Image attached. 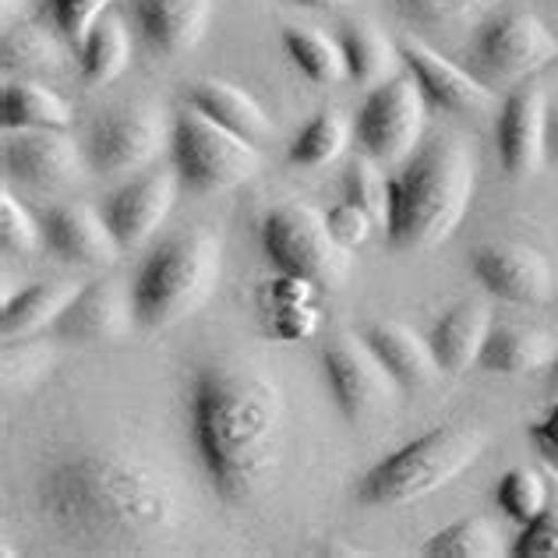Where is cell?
I'll list each match as a JSON object with an SVG mask.
<instances>
[{"label":"cell","instance_id":"cell-1","mask_svg":"<svg viewBox=\"0 0 558 558\" xmlns=\"http://www.w3.org/2000/svg\"><path fill=\"white\" fill-rule=\"evenodd\" d=\"M36 506L61 537L85 548L138 551L181 526V488L159 463L128 449L57 452L36 477Z\"/></svg>","mask_w":558,"mask_h":558},{"label":"cell","instance_id":"cell-2","mask_svg":"<svg viewBox=\"0 0 558 558\" xmlns=\"http://www.w3.org/2000/svg\"><path fill=\"white\" fill-rule=\"evenodd\" d=\"M195 460L219 502L247 506L283 460L287 400L279 381L244 361H205L184 396Z\"/></svg>","mask_w":558,"mask_h":558},{"label":"cell","instance_id":"cell-3","mask_svg":"<svg viewBox=\"0 0 558 558\" xmlns=\"http://www.w3.org/2000/svg\"><path fill=\"white\" fill-rule=\"evenodd\" d=\"M477 191V153L460 135H432L389 178L386 244L392 252H432L470 213Z\"/></svg>","mask_w":558,"mask_h":558},{"label":"cell","instance_id":"cell-4","mask_svg":"<svg viewBox=\"0 0 558 558\" xmlns=\"http://www.w3.org/2000/svg\"><path fill=\"white\" fill-rule=\"evenodd\" d=\"M223 276V241L209 227H195L159 241L131 279L138 329H170L195 315Z\"/></svg>","mask_w":558,"mask_h":558},{"label":"cell","instance_id":"cell-5","mask_svg":"<svg viewBox=\"0 0 558 558\" xmlns=\"http://www.w3.org/2000/svg\"><path fill=\"white\" fill-rule=\"evenodd\" d=\"M484 446H488V435L477 424H438L364 470L354 488L357 506L400 509L421 502L466 474L481 460Z\"/></svg>","mask_w":558,"mask_h":558},{"label":"cell","instance_id":"cell-6","mask_svg":"<svg viewBox=\"0 0 558 558\" xmlns=\"http://www.w3.org/2000/svg\"><path fill=\"white\" fill-rule=\"evenodd\" d=\"M170 167L187 195H223L262 173V153L198 110H184L170 124Z\"/></svg>","mask_w":558,"mask_h":558},{"label":"cell","instance_id":"cell-7","mask_svg":"<svg viewBox=\"0 0 558 558\" xmlns=\"http://www.w3.org/2000/svg\"><path fill=\"white\" fill-rule=\"evenodd\" d=\"M258 247L276 272L318 290H340L350 276V252L332 241L326 216L304 202L272 205L258 223Z\"/></svg>","mask_w":558,"mask_h":558},{"label":"cell","instance_id":"cell-8","mask_svg":"<svg viewBox=\"0 0 558 558\" xmlns=\"http://www.w3.org/2000/svg\"><path fill=\"white\" fill-rule=\"evenodd\" d=\"M558 61V39L531 11H492L474 25L463 68L484 85H509Z\"/></svg>","mask_w":558,"mask_h":558},{"label":"cell","instance_id":"cell-9","mask_svg":"<svg viewBox=\"0 0 558 558\" xmlns=\"http://www.w3.org/2000/svg\"><path fill=\"white\" fill-rule=\"evenodd\" d=\"M424 121H428V102L414 75H392L364 96L354 117V138L378 167H403L424 142Z\"/></svg>","mask_w":558,"mask_h":558},{"label":"cell","instance_id":"cell-10","mask_svg":"<svg viewBox=\"0 0 558 558\" xmlns=\"http://www.w3.org/2000/svg\"><path fill=\"white\" fill-rule=\"evenodd\" d=\"M170 153V124L156 107H121L99 117L85 138V163L99 178H124Z\"/></svg>","mask_w":558,"mask_h":558},{"label":"cell","instance_id":"cell-11","mask_svg":"<svg viewBox=\"0 0 558 558\" xmlns=\"http://www.w3.org/2000/svg\"><path fill=\"white\" fill-rule=\"evenodd\" d=\"M322 378H326L329 400L350 424H364L403 396L396 378L381 368V361L357 336H340L322 350Z\"/></svg>","mask_w":558,"mask_h":558},{"label":"cell","instance_id":"cell-12","mask_svg":"<svg viewBox=\"0 0 558 558\" xmlns=\"http://www.w3.org/2000/svg\"><path fill=\"white\" fill-rule=\"evenodd\" d=\"M181 191L184 187L178 181V170L170 167V170H145L102 198L99 213L107 219L117 244H121V252H138V247H145L156 238L159 227L173 213V202H178Z\"/></svg>","mask_w":558,"mask_h":558},{"label":"cell","instance_id":"cell-13","mask_svg":"<svg viewBox=\"0 0 558 558\" xmlns=\"http://www.w3.org/2000/svg\"><path fill=\"white\" fill-rule=\"evenodd\" d=\"M548 96L541 85H517L495 110L498 163L512 181H526L548 163Z\"/></svg>","mask_w":558,"mask_h":558},{"label":"cell","instance_id":"cell-14","mask_svg":"<svg viewBox=\"0 0 558 558\" xmlns=\"http://www.w3.org/2000/svg\"><path fill=\"white\" fill-rule=\"evenodd\" d=\"M470 276L477 279V287H484V293L520 307L548 304L555 293L551 262L537 247L512 244V241L481 244L470 255Z\"/></svg>","mask_w":558,"mask_h":558},{"label":"cell","instance_id":"cell-15","mask_svg":"<svg viewBox=\"0 0 558 558\" xmlns=\"http://www.w3.org/2000/svg\"><path fill=\"white\" fill-rule=\"evenodd\" d=\"M0 167L8 181L22 187L57 191L75 184L89 163H85V145H78L68 131H8Z\"/></svg>","mask_w":558,"mask_h":558},{"label":"cell","instance_id":"cell-16","mask_svg":"<svg viewBox=\"0 0 558 558\" xmlns=\"http://www.w3.org/2000/svg\"><path fill=\"white\" fill-rule=\"evenodd\" d=\"M400 53H403L407 71L417 82L424 102H428V110L446 113V117H481V113L498 110L492 85H484L477 75H470L463 64L446 61V57L432 50L424 39H403Z\"/></svg>","mask_w":558,"mask_h":558},{"label":"cell","instance_id":"cell-17","mask_svg":"<svg viewBox=\"0 0 558 558\" xmlns=\"http://www.w3.org/2000/svg\"><path fill=\"white\" fill-rule=\"evenodd\" d=\"M135 326L138 322L135 304H131V287L117 283V279H96V283H82L75 301L57 318L53 336L64 343L102 347L121 343Z\"/></svg>","mask_w":558,"mask_h":558},{"label":"cell","instance_id":"cell-18","mask_svg":"<svg viewBox=\"0 0 558 558\" xmlns=\"http://www.w3.org/2000/svg\"><path fill=\"white\" fill-rule=\"evenodd\" d=\"M43 244L53 258L89 269L117 266V258L124 255L107 219L93 205H53L43 213Z\"/></svg>","mask_w":558,"mask_h":558},{"label":"cell","instance_id":"cell-19","mask_svg":"<svg viewBox=\"0 0 558 558\" xmlns=\"http://www.w3.org/2000/svg\"><path fill=\"white\" fill-rule=\"evenodd\" d=\"M216 0H128L135 36L159 57L195 50L209 28Z\"/></svg>","mask_w":558,"mask_h":558},{"label":"cell","instance_id":"cell-20","mask_svg":"<svg viewBox=\"0 0 558 558\" xmlns=\"http://www.w3.org/2000/svg\"><path fill=\"white\" fill-rule=\"evenodd\" d=\"M361 340L368 343V350L381 361V368L396 378V386L403 392L428 389L432 381L442 375L428 336L414 332L410 326H403V322H392V318L368 322V326L361 329Z\"/></svg>","mask_w":558,"mask_h":558},{"label":"cell","instance_id":"cell-21","mask_svg":"<svg viewBox=\"0 0 558 558\" xmlns=\"http://www.w3.org/2000/svg\"><path fill=\"white\" fill-rule=\"evenodd\" d=\"M492 304L481 298H463L432 322L428 343L435 350L438 368L446 375H463L477 364L481 347L492 329Z\"/></svg>","mask_w":558,"mask_h":558},{"label":"cell","instance_id":"cell-22","mask_svg":"<svg viewBox=\"0 0 558 558\" xmlns=\"http://www.w3.org/2000/svg\"><path fill=\"white\" fill-rule=\"evenodd\" d=\"M78 290L82 283H75V279H39V283H28L19 293H8L4 307H0V336H4V343L33 340V336L53 329Z\"/></svg>","mask_w":558,"mask_h":558},{"label":"cell","instance_id":"cell-23","mask_svg":"<svg viewBox=\"0 0 558 558\" xmlns=\"http://www.w3.org/2000/svg\"><path fill=\"white\" fill-rule=\"evenodd\" d=\"M555 361V340L537 326L523 322H492L488 340L481 347L477 368L492 375H534Z\"/></svg>","mask_w":558,"mask_h":558},{"label":"cell","instance_id":"cell-24","mask_svg":"<svg viewBox=\"0 0 558 558\" xmlns=\"http://www.w3.org/2000/svg\"><path fill=\"white\" fill-rule=\"evenodd\" d=\"M187 107L205 113L209 121H216L219 128L233 131L247 142H269L272 138V121L269 113L262 110V102L244 93L241 85L223 82V78H202L187 89Z\"/></svg>","mask_w":558,"mask_h":558},{"label":"cell","instance_id":"cell-25","mask_svg":"<svg viewBox=\"0 0 558 558\" xmlns=\"http://www.w3.org/2000/svg\"><path fill=\"white\" fill-rule=\"evenodd\" d=\"M75 107L36 78H11L0 93V124L4 131H68Z\"/></svg>","mask_w":558,"mask_h":558},{"label":"cell","instance_id":"cell-26","mask_svg":"<svg viewBox=\"0 0 558 558\" xmlns=\"http://www.w3.org/2000/svg\"><path fill=\"white\" fill-rule=\"evenodd\" d=\"M336 39H340V47H343L347 82L361 85V89H375V85L389 82L403 64L400 43H392L372 22H350L340 28Z\"/></svg>","mask_w":558,"mask_h":558},{"label":"cell","instance_id":"cell-27","mask_svg":"<svg viewBox=\"0 0 558 558\" xmlns=\"http://www.w3.org/2000/svg\"><path fill=\"white\" fill-rule=\"evenodd\" d=\"M131 28L121 14L107 11L102 19L89 28V36L78 47V71L82 82L99 89V85L117 82L131 64Z\"/></svg>","mask_w":558,"mask_h":558},{"label":"cell","instance_id":"cell-28","mask_svg":"<svg viewBox=\"0 0 558 558\" xmlns=\"http://www.w3.org/2000/svg\"><path fill=\"white\" fill-rule=\"evenodd\" d=\"M350 138H354V121H350L343 110L326 107L290 138L287 163L298 170H322V167H329L332 159L343 156Z\"/></svg>","mask_w":558,"mask_h":558},{"label":"cell","instance_id":"cell-29","mask_svg":"<svg viewBox=\"0 0 558 558\" xmlns=\"http://www.w3.org/2000/svg\"><path fill=\"white\" fill-rule=\"evenodd\" d=\"M283 50L290 57V64L301 71V75L312 85H340L347 82V61H343V47L340 39L322 33L312 25H287L283 33Z\"/></svg>","mask_w":558,"mask_h":558},{"label":"cell","instance_id":"cell-30","mask_svg":"<svg viewBox=\"0 0 558 558\" xmlns=\"http://www.w3.org/2000/svg\"><path fill=\"white\" fill-rule=\"evenodd\" d=\"M396 14L424 36H452L474 28L495 11L498 0H392Z\"/></svg>","mask_w":558,"mask_h":558},{"label":"cell","instance_id":"cell-31","mask_svg":"<svg viewBox=\"0 0 558 558\" xmlns=\"http://www.w3.org/2000/svg\"><path fill=\"white\" fill-rule=\"evenodd\" d=\"M61 33H50V28L33 25V22H19L4 28V39H0V64L4 71H19V75H43V71H57L64 61V50L57 43Z\"/></svg>","mask_w":558,"mask_h":558},{"label":"cell","instance_id":"cell-32","mask_svg":"<svg viewBox=\"0 0 558 558\" xmlns=\"http://www.w3.org/2000/svg\"><path fill=\"white\" fill-rule=\"evenodd\" d=\"M502 541V531L488 517H463L432 534L421 551L428 558H498L506 555Z\"/></svg>","mask_w":558,"mask_h":558},{"label":"cell","instance_id":"cell-33","mask_svg":"<svg viewBox=\"0 0 558 558\" xmlns=\"http://www.w3.org/2000/svg\"><path fill=\"white\" fill-rule=\"evenodd\" d=\"M551 498V477H545L534 466H512L495 484V506L506 520L517 526L534 523L545 512Z\"/></svg>","mask_w":558,"mask_h":558},{"label":"cell","instance_id":"cell-34","mask_svg":"<svg viewBox=\"0 0 558 558\" xmlns=\"http://www.w3.org/2000/svg\"><path fill=\"white\" fill-rule=\"evenodd\" d=\"M386 167H378L375 159L368 156H357L354 163H350L343 170V202L357 205V209H364L378 227H386V213H389V178L381 173Z\"/></svg>","mask_w":558,"mask_h":558},{"label":"cell","instance_id":"cell-35","mask_svg":"<svg viewBox=\"0 0 558 558\" xmlns=\"http://www.w3.org/2000/svg\"><path fill=\"white\" fill-rule=\"evenodd\" d=\"M0 247L11 258H28L39 247H47L43 244V219L28 213L11 191H0Z\"/></svg>","mask_w":558,"mask_h":558},{"label":"cell","instance_id":"cell-36","mask_svg":"<svg viewBox=\"0 0 558 558\" xmlns=\"http://www.w3.org/2000/svg\"><path fill=\"white\" fill-rule=\"evenodd\" d=\"M50 372V354L43 347H33L28 340H11L4 347V392H28L39 386L43 375Z\"/></svg>","mask_w":558,"mask_h":558},{"label":"cell","instance_id":"cell-37","mask_svg":"<svg viewBox=\"0 0 558 558\" xmlns=\"http://www.w3.org/2000/svg\"><path fill=\"white\" fill-rule=\"evenodd\" d=\"M113 0H47L53 33H61V39L82 47V39L89 36V28L110 11Z\"/></svg>","mask_w":558,"mask_h":558},{"label":"cell","instance_id":"cell-38","mask_svg":"<svg viewBox=\"0 0 558 558\" xmlns=\"http://www.w3.org/2000/svg\"><path fill=\"white\" fill-rule=\"evenodd\" d=\"M509 551L517 558H558V477L551 481V498L545 512L523 526L517 545Z\"/></svg>","mask_w":558,"mask_h":558},{"label":"cell","instance_id":"cell-39","mask_svg":"<svg viewBox=\"0 0 558 558\" xmlns=\"http://www.w3.org/2000/svg\"><path fill=\"white\" fill-rule=\"evenodd\" d=\"M266 318H269V332L276 340L293 343V340H307L318 326V307L312 301H266Z\"/></svg>","mask_w":558,"mask_h":558},{"label":"cell","instance_id":"cell-40","mask_svg":"<svg viewBox=\"0 0 558 558\" xmlns=\"http://www.w3.org/2000/svg\"><path fill=\"white\" fill-rule=\"evenodd\" d=\"M326 223H329L332 241L340 247H347V252H357V247L372 238V230L378 227L368 213L357 209V205H350V202L332 205V209L326 213Z\"/></svg>","mask_w":558,"mask_h":558},{"label":"cell","instance_id":"cell-41","mask_svg":"<svg viewBox=\"0 0 558 558\" xmlns=\"http://www.w3.org/2000/svg\"><path fill=\"white\" fill-rule=\"evenodd\" d=\"M534 442L541 446V452H545L548 460H558V403L545 421L534 424Z\"/></svg>","mask_w":558,"mask_h":558},{"label":"cell","instance_id":"cell-42","mask_svg":"<svg viewBox=\"0 0 558 558\" xmlns=\"http://www.w3.org/2000/svg\"><path fill=\"white\" fill-rule=\"evenodd\" d=\"M548 163L558 167V102L548 107Z\"/></svg>","mask_w":558,"mask_h":558},{"label":"cell","instance_id":"cell-43","mask_svg":"<svg viewBox=\"0 0 558 558\" xmlns=\"http://www.w3.org/2000/svg\"><path fill=\"white\" fill-rule=\"evenodd\" d=\"M287 4L304 8V11H340L350 4V0H287Z\"/></svg>","mask_w":558,"mask_h":558},{"label":"cell","instance_id":"cell-44","mask_svg":"<svg viewBox=\"0 0 558 558\" xmlns=\"http://www.w3.org/2000/svg\"><path fill=\"white\" fill-rule=\"evenodd\" d=\"M545 392L558 403V354H555V361L545 368Z\"/></svg>","mask_w":558,"mask_h":558},{"label":"cell","instance_id":"cell-45","mask_svg":"<svg viewBox=\"0 0 558 558\" xmlns=\"http://www.w3.org/2000/svg\"><path fill=\"white\" fill-rule=\"evenodd\" d=\"M11 14H14V0H4V22L11 25Z\"/></svg>","mask_w":558,"mask_h":558}]
</instances>
